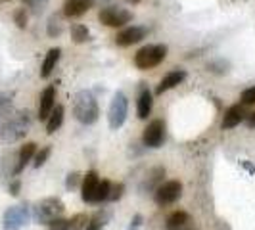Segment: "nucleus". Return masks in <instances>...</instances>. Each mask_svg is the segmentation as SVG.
<instances>
[{
  "instance_id": "nucleus-9",
  "label": "nucleus",
  "mask_w": 255,
  "mask_h": 230,
  "mask_svg": "<svg viewBox=\"0 0 255 230\" xmlns=\"http://www.w3.org/2000/svg\"><path fill=\"white\" fill-rule=\"evenodd\" d=\"M142 142L146 148H161L165 142V123L161 119H153L152 123H148L142 134Z\"/></svg>"
},
{
  "instance_id": "nucleus-24",
  "label": "nucleus",
  "mask_w": 255,
  "mask_h": 230,
  "mask_svg": "<svg viewBox=\"0 0 255 230\" xmlns=\"http://www.w3.org/2000/svg\"><path fill=\"white\" fill-rule=\"evenodd\" d=\"M71 38L77 44H83L90 38V31L87 25H81V23H73L71 25Z\"/></svg>"
},
{
  "instance_id": "nucleus-1",
  "label": "nucleus",
  "mask_w": 255,
  "mask_h": 230,
  "mask_svg": "<svg viewBox=\"0 0 255 230\" xmlns=\"http://www.w3.org/2000/svg\"><path fill=\"white\" fill-rule=\"evenodd\" d=\"M73 115L79 123L92 125L100 117V108L90 90H79L73 98Z\"/></svg>"
},
{
  "instance_id": "nucleus-4",
  "label": "nucleus",
  "mask_w": 255,
  "mask_h": 230,
  "mask_svg": "<svg viewBox=\"0 0 255 230\" xmlns=\"http://www.w3.org/2000/svg\"><path fill=\"white\" fill-rule=\"evenodd\" d=\"M167 58L165 44H148L134 54V65L138 69H153Z\"/></svg>"
},
{
  "instance_id": "nucleus-25",
  "label": "nucleus",
  "mask_w": 255,
  "mask_h": 230,
  "mask_svg": "<svg viewBox=\"0 0 255 230\" xmlns=\"http://www.w3.org/2000/svg\"><path fill=\"white\" fill-rule=\"evenodd\" d=\"M110 190H112V182L110 180H100L98 188H96V194H94V204H102V202H108L110 200Z\"/></svg>"
},
{
  "instance_id": "nucleus-20",
  "label": "nucleus",
  "mask_w": 255,
  "mask_h": 230,
  "mask_svg": "<svg viewBox=\"0 0 255 230\" xmlns=\"http://www.w3.org/2000/svg\"><path fill=\"white\" fill-rule=\"evenodd\" d=\"M64 114H65L64 106H60V104L52 110V114L48 115V119H46V132H48V134H54L58 128L62 127V123H64Z\"/></svg>"
},
{
  "instance_id": "nucleus-14",
  "label": "nucleus",
  "mask_w": 255,
  "mask_h": 230,
  "mask_svg": "<svg viewBox=\"0 0 255 230\" xmlns=\"http://www.w3.org/2000/svg\"><path fill=\"white\" fill-rule=\"evenodd\" d=\"M184 79H186V71H184V69L169 71V73L159 81V85L155 87V94H157V96H161V94L167 92V90H173L175 87H179Z\"/></svg>"
},
{
  "instance_id": "nucleus-32",
  "label": "nucleus",
  "mask_w": 255,
  "mask_h": 230,
  "mask_svg": "<svg viewBox=\"0 0 255 230\" xmlns=\"http://www.w3.org/2000/svg\"><path fill=\"white\" fill-rule=\"evenodd\" d=\"M79 182H81V175L73 171V173H69V175H67V179H65V188H67L69 192L75 190L77 186H79Z\"/></svg>"
},
{
  "instance_id": "nucleus-40",
  "label": "nucleus",
  "mask_w": 255,
  "mask_h": 230,
  "mask_svg": "<svg viewBox=\"0 0 255 230\" xmlns=\"http://www.w3.org/2000/svg\"><path fill=\"white\" fill-rule=\"evenodd\" d=\"M182 230H196V229H186V227H184V229H182Z\"/></svg>"
},
{
  "instance_id": "nucleus-37",
  "label": "nucleus",
  "mask_w": 255,
  "mask_h": 230,
  "mask_svg": "<svg viewBox=\"0 0 255 230\" xmlns=\"http://www.w3.org/2000/svg\"><path fill=\"white\" fill-rule=\"evenodd\" d=\"M246 125H248L250 128H255V112L246 115Z\"/></svg>"
},
{
  "instance_id": "nucleus-38",
  "label": "nucleus",
  "mask_w": 255,
  "mask_h": 230,
  "mask_svg": "<svg viewBox=\"0 0 255 230\" xmlns=\"http://www.w3.org/2000/svg\"><path fill=\"white\" fill-rule=\"evenodd\" d=\"M140 223H142L140 215H134V219H132V225H130V229H128V230H136L138 227H140Z\"/></svg>"
},
{
  "instance_id": "nucleus-21",
  "label": "nucleus",
  "mask_w": 255,
  "mask_h": 230,
  "mask_svg": "<svg viewBox=\"0 0 255 230\" xmlns=\"http://www.w3.org/2000/svg\"><path fill=\"white\" fill-rule=\"evenodd\" d=\"M62 17H64V13H52L50 17H48V25H46V33H48V37L56 38L62 35V31H64V23H62Z\"/></svg>"
},
{
  "instance_id": "nucleus-33",
  "label": "nucleus",
  "mask_w": 255,
  "mask_h": 230,
  "mask_svg": "<svg viewBox=\"0 0 255 230\" xmlns=\"http://www.w3.org/2000/svg\"><path fill=\"white\" fill-rule=\"evenodd\" d=\"M12 108V96H0V119H4Z\"/></svg>"
},
{
  "instance_id": "nucleus-2",
  "label": "nucleus",
  "mask_w": 255,
  "mask_h": 230,
  "mask_svg": "<svg viewBox=\"0 0 255 230\" xmlns=\"http://www.w3.org/2000/svg\"><path fill=\"white\" fill-rule=\"evenodd\" d=\"M31 128V114L27 110H21L12 117L4 119L0 125V138L6 142H17L21 140Z\"/></svg>"
},
{
  "instance_id": "nucleus-15",
  "label": "nucleus",
  "mask_w": 255,
  "mask_h": 230,
  "mask_svg": "<svg viewBox=\"0 0 255 230\" xmlns=\"http://www.w3.org/2000/svg\"><path fill=\"white\" fill-rule=\"evenodd\" d=\"M96 0H65L64 2V15L73 19V17H81L83 13H87L94 6Z\"/></svg>"
},
{
  "instance_id": "nucleus-31",
  "label": "nucleus",
  "mask_w": 255,
  "mask_h": 230,
  "mask_svg": "<svg viewBox=\"0 0 255 230\" xmlns=\"http://www.w3.org/2000/svg\"><path fill=\"white\" fill-rule=\"evenodd\" d=\"M13 23L19 27V29H25L27 27V12L25 8H19L13 12Z\"/></svg>"
},
{
  "instance_id": "nucleus-41",
  "label": "nucleus",
  "mask_w": 255,
  "mask_h": 230,
  "mask_svg": "<svg viewBox=\"0 0 255 230\" xmlns=\"http://www.w3.org/2000/svg\"><path fill=\"white\" fill-rule=\"evenodd\" d=\"M0 2H6V0H0Z\"/></svg>"
},
{
  "instance_id": "nucleus-16",
  "label": "nucleus",
  "mask_w": 255,
  "mask_h": 230,
  "mask_svg": "<svg viewBox=\"0 0 255 230\" xmlns=\"http://www.w3.org/2000/svg\"><path fill=\"white\" fill-rule=\"evenodd\" d=\"M35 153H37V144H35V142H27L25 146H21V150L17 153V163H15V167H13V171H12L13 175H19V173L33 161Z\"/></svg>"
},
{
  "instance_id": "nucleus-19",
  "label": "nucleus",
  "mask_w": 255,
  "mask_h": 230,
  "mask_svg": "<svg viewBox=\"0 0 255 230\" xmlns=\"http://www.w3.org/2000/svg\"><path fill=\"white\" fill-rule=\"evenodd\" d=\"M190 223V215L186 211H175L167 217L165 229L167 230H182L184 227H188Z\"/></svg>"
},
{
  "instance_id": "nucleus-11",
  "label": "nucleus",
  "mask_w": 255,
  "mask_h": 230,
  "mask_svg": "<svg viewBox=\"0 0 255 230\" xmlns=\"http://www.w3.org/2000/svg\"><path fill=\"white\" fill-rule=\"evenodd\" d=\"M246 110H244L242 104H234L230 106L229 110L223 115V121H221V128L223 130H230V128L238 127L242 121H246Z\"/></svg>"
},
{
  "instance_id": "nucleus-35",
  "label": "nucleus",
  "mask_w": 255,
  "mask_h": 230,
  "mask_svg": "<svg viewBox=\"0 0 255 230\" xmlns=\"http://www.w3.org/2000/svg\"><path fill=\"white\" fill-rule=\"evenodd\" d=\"M48 230H69V221L67 219H54L50 225H48Z\"/></svg>"
},
{
  "instance_id": "nucleus-3",
  "label": "nucleus",
  "mask_w": 255,
  "mask_h": 230,
  "mask_svg": "<svg viewBox=\"0 0 255 230\" xmlns=\"http://www.w3.org/2000/svg\"><path fill=\"white\" fill-rule=\"evenodd\" d=\"M64 211L65 205L60 198H44L33 207V219L38 225H50L54 219L62 217Z\"/></svg>"
},
{
  "instance_id": "nucleus-30",
  "label": "nucleus",
  "mask_w": 255,
  "mask_h": 230,
  "mask_svg": "<svg viewBox=\"0 0 255 230\" xmlns=\"http://www.w3.org/2000/svg\"><path fill=\"white\" fill-rule=\"evenodd\" d=\"M207 69L213 71V73H227V71H229V62H225V60L209 62V64H207Z\"/></svg>"
},
{
  "instance_id": "nucleus-18",
  "label": "nucleus",
  "mask_w": 255,
  "mask_h": 230,
  "mask_svg": "<svg viewBox=\"0 0 255 230\" xmlns=\"http://www.w3.org/2000/svg\"><path fill=\"white\" fill-rule=\"evenodd\" d=\"M153 110V98L152 92L148 89H142L138 94V102H136V114L140 119H148V115L152 114Z\"/></svg>"
},
{
  "instance_id": "nucleus-26",
  "label": "nucleus",
  "mask_w": 255,
  "mask_h": 230,
  "mask_svg": "<svg viewBox=\"0 0 255 230\" xmlns=\"http://www.w3.org/2000/svg\"><path fill=\"white\" fill-rule=\"evenodd\" d=\"M21 2L25 4V8L31 13H35V15H40V13L44 12L46 8H48V2H50V0H21Z\"/></svg>"
},
{
  "instance_id": "nucleus-28",
  "label": "nucleus",
  "mask_w": 255,
  "mask_h": 230,
  "mask_svg": "<svg viewBox=\"0 0 255 230\" xmlns=\"http://www.w3.org/2000/svg\"><path fill=\"white\" fill-rule=\"evenodd\" d=\"M87 223H89V217L85 213H77L69 219V230H85Z\"/></svg>"
},
{
  "instance_id": "nucleus-13",
  "label": "nucleus",
  "mask_w": 255,
  "mask_h": 230,
  "mask_svg": "<svg viewBox=\"0 0 255 230\" xmlns=\"http://www.w3.org/2000/svg\"><path fill=\"white\" fill-rule=\"evenodd\" d=\"M54 108H56V87L50 85V87H46V89L42 90V94H40V102H38V119H40V121H46Z\"/></svg>"
},
{
  "instance_id": "nucleus-8",
  "label": "nucleus",
  "mask_w": 255,
  "mask_h": 230,
  "mask_svg": "<svg viewBox=\"0 0 255 230\" xmlns=\"http://www.w3.org/2000/svg\"><path fill=\"white\" fill-rule=\"evenodd\" d=\"M100 23H104L106 27H125L127 23H130L132 13L125 10V8H117V6H106L98 13Z\"/></svg>"
},
{
  "instance_id": "nucleus-23",
  "label": "nucleus",
  "mask_w": 255,
  "mask_h": 230,
  "mask_svg": "<svg viewBox=\"0 0 255 230\" xmlns=\"http://www.w3.org/2000/svg\"><path fill=\"white\" fill-rule=\"evenodd\" d=\"M163 177H165V169L163 167H155L150 171V179H146L144 182V188L146 190H155L161 182H163Z\"/></svg>"
},
{
  "instance_id": "nucleus-6",
  "label": "nucleus",
  "mask_w": 255,
  "mask_h": 230,
  "mask_svg": "<svg viewBox=\"0 0 255 230\" xmlns=\"http://www.w3.org/2000/svg\"><path fill=\"white\" fill-rule=\"evenodd\" d=\"M182 196V182L180 180H167L161 182L155 190H153V200L159 207H167L179 202Z\"/></svg>"
},
{
  "instance_id": "nucleus-7",
  "label": "nucleus",
  "mask_w": 255,
  "mask_h": 230,
  "mask_svg": "<svg viewBox=\"0 0 255 230\" xmlns=\"http://www.w3.org/2000/svg\"><path fill=\"white\" fill-rule=\"evenodd\" d=\"M29 207L27 205H12L2 215V229L4 230H21L29 225Z\"/></svg>"
},
{
  "instance_id": "nucleus-29",
  "label": "nucleus",
  "mask_w": 255,
  "mask_h": 230,
  "mask_svg": "<svg viewBox=\"0 0 255 230\" xmlns=\"http://www.w3.org/2000/svg\"><path fill=\"white\" fill-rule=\"evenodd\" d=\"M240 104L242 106H255V87L244 90L242 96H240Z\"/></svg>"
},
{
  "instance_id": "nucleus-5",
  "label": "nucleus",
  "mask_w": 255,
  "mask_h": 230,
  "mask_svg": "<svg viewBox=\"0 0 255 230\" xmlns=\"http://www.w3.org/2000/svg\"><path fill=\"white\" fill-rule=\"evenodd\" d=\"M128 115V100L123 92H115L114 100L110 104V110H108V123L110 127L117 130L125 125Z\"/></svg>"
},
{
  "instance_id": "nucleus-22",
  "label": "nucleus",
  "mask_w": 255,
  "mask_h": 230,
  "mask_svg": "<svg viewBox=\"0 0 255 230\" xmlns=\"http://www.w3.org/2000/svg\"><path fill=\"white\" fill-rule=\"evenodd\" d=\"M108 219H110L108 211H96L92 217H89V223H87L85 230H102L106 227V223H108Z\"/></svg>"
},
{
  "instance_id": "nucleus-39",
  "label": "nucleus",
  "mask_w": 255,
  "mask_h": 230,
  "mask_svg": "<svg viewBox=\"0 0 255 230\" xmlns=\"http://www.w3.org/2000/svg\"><path fill=\"white\" fill-rule=\"evenodd\" d=\"M127 4H138V2H142V0H125Z\"/></svg>"
},
{
  "instance_id": "nucleus-10",
  "label": "nucleus",
  "mask_w": 255,
  "mask_h": 230,
  "mask_svg": "<svg viewBox=\"0 0 255 230\" xmlns=\"http://www.w3.org/2000/svg\"><path fill=\"white\" fill-rule=\"evenodd\" d=\"M148 35V27H140V25H132V27H125L123 31H119L115 35V44L117 46H132L136 42L144 40Z\"/></svg>"
},
{
  "instance_id": "nucleus-17",
  "label": "nucleus",
  "mask_w": 255,
  "mask_h": 230,
  "mask_svg": "<svg viewBox=\"0 0 255 230\" xmlns=\"http://www.w3.org/2000/svg\"><path fill=\"white\" fill-rule=\"evenodd\" d=\"M60 58H62V48H50V50H48L44 62L40 65V77H42V79H48V77L52 75V71L56 69Z\"/></svg>"
},
{
  "instance_id": "nucleus-34",
  "label": "nucleus",
  "mask_w": 255,
  "mask_h": 230,
  "mask_svg": "<svg viewBox=\"0 0 255 230\" xmlns=\"http://www.w3.org/2000/svg\"><path fill=\"white\" fill-rule=\"evenodd\" d=\"M123 192H125V184H123V182H117V184H114V186H112V190H110V200H112V202L121 200Z\"/></svg>"
},
{
  "instance_id": "nucleus-12",
  "label": "nucleus",
  "mask_w": 255,
  "mask_h": 230,
  "mask_svg": "<svg viewBox=\"0 0 255 230\" xmlns=\"http://www.w3.org/2000/svg\"><path fill=\"white\" fill-rule=\"evenodd\" d=\"M100 184V177L96 171H89L85 177H83V182H81V198L85 204H94V194H96V188Z\"/></svg>"
},
{
  "instance_id": "nucleus-36",
  "label": "nucleus",
  "mask_w": 255,
  "mask_h": 230,
  "mask_svg": "<svg viewBox=\"0 0 255 230\" xmlns=\"http://www.w3.org/2000/svg\"><path fill=\"white\" fill-rule=\"evenodd\" d=\"M8 190H10L12 196H17L19 190H21V182H19V180H12V182H10V186H8Z\"/></svg>"
},
{
  "instance_id": "nucleus-27",
  "label": "nucleus",
  "mask_w": 255,
  "mask_h": 230,
  "mask_svg": "<svg viewBox=\"0 0 255 230\" xmlns=\"http://www.w3.org/2000/svg\"><path fill=\"white\" fill-rule=\"evenodd\" d=\"M50 153H52V148H50V146H44V148L37 150L35 157H33V167H35V169H40V167L44 165L46 161H48Z\"/></svg>"
}]
</instances>
